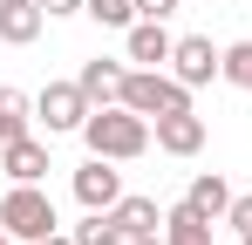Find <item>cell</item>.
Returning a JSON list of instances; mask_svg holds the SVG:
<instances>
[{"mask_svg":"<svg viewBox=\"0 0 252 245\" xmlns=\"http://www.w3.org/2000/svg\"><path fill=\"white\" fill-rule=\"evenodd\" d=\"M34 245H75V232H48V239H34Z\"/></svg>","mask_w":252,"mask_h":245,"instance_id":"7402d4cb","label":"cell"},{"mask_svg":"<svg viewBox=\"0 0 252 245\" xmlns=\"http://www.w3.org/2000/svg\"><path fill=\"white\" fill-rule=\"evenodd\" d=\"M170 75L184 82V89H205V82L225 75V48H211V34H177V48H170Z\"/></svg>","mask_w":252,"mask_h":245,"instance_id":"5b68a950","label":"cell"},{"mask_svg":"<svg viewBox=\"0 0 252 245\" xmlns=\"http://www.w3.org/2000/svg\"><path fill=\"white\" fill-rule=\"evenodd\" d=\"M75 245H123V225H116V211H89L82 225H75Z\"/></svg>","mask_w":252,"mask_h":245,"instance_id":"2e32d148","label":"cell"},{"mask_svg":"<svg viewBox=\"0 0 252 245\" xmlns=\"http://www.w3.org/2000/svg\"><path fill=\"white\" fill-rule=\"evenodd\" d=\"M41 28H48L41 0H0V41H7V48H34Z\"/></svg>","mask_w":252,"mask_h":245,"instance_id":"9c48e42d","label":"cell"},{"mask_svg":"<svg viewBox=\"0 0 252 245\" xmlns=\"http://www.w3.org/2000/svg\"><path fill=\"white\" fill-rule=\"evenodd\" d=\"M109 211H116V225H123V239H143V232H164V204L157 198H116L109 204Z\"/></svg>","mask_w":252,"mask_h":245,"instance_id":"4fadbf2b","label":"cell"},{"mask_svg":"<svg viewBox=\"0 0 252 245\" xmlns=\"http://www.w3.org/2000/svg\"><path fill=\"white\" fill-rule=\"evenodd\" d=\"M123 109H136V116H177V109H191V89L170 75V68H129L123 75V95H116Z\"/></svg>","mask_w":252,"mask_h":245,"instance_id":"7a4b0ae2","label":"cell"},{"mask_svg":"<svg viewBox=\"0 0 252 245\" xmlns=\"http://www.w3.org/2000/svg\"><path fill=\"white\" fill-rule=\"evenodd\" d=\"M116 198H123V170L109 157H89L82 170H75V204H82V211H109Z\"/></svg>","mask_w":252,"mask_h":245,"instance_id":"8992f818","label":"cell"},{"mask_svg":"<svg viewBox=\"0 0 252 245\" xmlns=\"http://www.w3.org/2000/svg\"><path fill=\"white\" fill-rule=\"evenodd\" d=\"M82 7H89V0H41V14H48V21H62V14H82Z\"/></svg>","mask_w":252,"mask_h":245,"instance_id":"44dd1931","label":"cell"},{"mask_svg":"<svg viewBox=\"0 0 252 245\" xmlns=\"http://www.w3.org/2000/svg\"><path fill=\"white\" fill-rule=\"evenodd\" d=\"M0 245H21V239H14V232H7V225H0Z\"/></svg>","mask_w":252,"mask_h":245,"instance_id":"cb8c5ba5","label":"cell"},{"mask_svg":"<svg viewBox=\"0 0 252 245\" xmlns=\"http://www.w3.org/2000/svg\"><path fill=\"white\" fill-rule=\"evenodd\" d=\"M150 136H157V150H164V157H198V150H205V116H198V109L157 116V122H150Z\"/></svg>","mask_w":252,"mask_h":245,"instance_id":"ba28073f","label":"cell"},{"mask_svg":"<svg viewBox=\"0 0 252 245\" xmlns=\"http://www.w3.org/2000/svg\"><path fill=\"white\" fill-rule=\"evenodd\" d=\"M184 198L198 204L211 225H225V211H232V184H225L218 170H205V177H191V191H184Z\"/></svg>","mask_w":252,"mask_h":245,"instance_id":"5bb4252c","label":"cell"},{"mask_svg":"<svg viewBox=\"0 0 252 245\" xmlns=\"http://www.w3.org/2000/svg\"><path fill=\"white\" fill-rule=\"evenodd\" d=\"M89 109H95V102L82 95V82H48L41 95H34V116H41L48 136H82Z\"/></svg>","mask_w":252,"mask_h":245,"instance_id":"277c9868","label":"cell"},{"mask_svg":"<svg viewBox=\"0 0 252 245\" xmlns=\"http://www.w3.org/2000/svg\"><path fill=\"white\" fill-rule=\"evenodd\" d=\"M82 143L89 157H109V163H136L157 136H150V116H136V109H123V102H102V109H89L82 122Z\"/></svg>","mask_w":252,"mask_h":245,"instance_id":"6da1fadb","label":"cell"},{"mask_svg":"<svg viewBox=\"0 0 252 245\" xmlns=\"http://www.w3.org/2000/svg\"><path fill=\"white\" fill-rule=\"evenodd\" d=\"M0 170H7L14 184H41V177H48V143H41V136L7 143V150H0Z\"/></svg>","mask_w":252,"mask_h":245,"instance_id":"8fae6325","label":"cell"},{"mask_svg":"<svg viewBox=\"0 0 252 245\" xmlns=\"http://www.w3.org/2000/svg\"><path fill=\"white\" fill-rule=\"evenodd\" d=\"M28 109H34V102H28L21 89H7V82H0V150L28 136Z\"/></svg>","mask_w":252,"mask_h":245,"instance_id":"9a60e30c","label":"cell"},{"mask_svg":"<svg viewBox=\"0 0 252 245\" xmlns=\"http://www.w3.org/2000/svg\"><path fill=\"white\" fill-rule=\"evenodd\" d=\"M225 225H232V232H239V239H246V232H252V191H246V198H239V191H232V211H225Z\"/></svg>","mask_w":252,"mask_h":245,"instance_id":"d6986e66","label":"cell"},{"mask_svg":"<svg viewBox=\"0 0 252 245\" xmlns=\"http://www.w3.org/2000/svg\"><path fill=\"white\" fill-rule=\"evenodd\" d=\"M164 245H211V218H205L191 198L164 204Z\"/></svg>","mask_w":252,"mask_h":245,"instance_id":"30bf717a","label":"cell"},{"mask_svg":"<svg viewBox=\"0 0 252 245\" xmlns=\"http://www.w3.org/2000/svg\"><path fill=\"white\" fill-rule=\"evenodd\" d=\"M239 245H252V232H246V239H239Z\"/></svg>","mask_w":252,"mask_h":245,"instance_id":"d4e9b609","label":"cell"},{"mask_svg":"<svg viewBox=\"0 0 252 245\" xmlns=\"http://www.w3.org/2000/svg\"><path fill=\"white\" fill-rule=\"evenodd\" d=\"M218 82L252 89V41H232V48H225V75H218Z\"/></svg>","mask_w":252,"mask_h":245,"instance_id":"ac0fdd59","label":"cell"},{"mask_svg":"<svg viewBox=\"0 0 252 245\" xmlns=\"http://www.w3.org/2000/svg\"><path fill=\"white\" fill-rule=\"evenodd\" d=\"M123 245H164V232H143V239H123Z\"/></svg>","mask_w":252,"mask_h":245,"instance_id":"603a6c76","label":"cell"},{"mask_svg":"<svg viewBox=\"0 0 252 245\" xmlns=\"http://www.w3.org/2000/svg\"><path fill=\"white\" fill-rule=\"evenodd\" d=\"M170 48H177V34H170L164 21L123 28V61H136V68H170Z\"/></svg>","mask_w":252,"mask_h":245,"instance_id":"52a82bcc","label":"cell"},{"mask_svg":"<svg viewBox=\"0 0 252 245\" xmlns=\"http://www.w3.org/2000/svg\"><path fill=\"white\" fill-rule=\"evenodd\" d=\"M184 0H136V21H170Z\"/></svg>","mask_w":252,"mask_h":245,"instance_id":"ffe728a7","label":"cell"},{"mask_svg":"<svg viewBox=\"0 0 252 245\" xmlns=\"http://www.w3.org/2000/svg\"><path fill=\"white\" fill-rule=\"evenodd\" d=\"M0 225H7L21 245H34V239H48V232H62V218H55V198H48L41 184H14V191L0 198Z\"/></svg>","mask_w":252,"mask_h":245,"instance_id":"3957f363","label":"cell"},{"mask_svg":"<svg viewBox=\"0 0 252 245\" xmlns=\"http://www.w3.org/2000/svg\"><path fill=\"white\" fill-rule=\"evenodd\" d=\"M123 75H129L123 61H109V55H95V61H82V75H75V82H82V95H89V102L102 109V102H116V95H123Z\"/></svg>","mask_w":252,"mask_h":245,"instance_id":"7c38bea8","label":"cell"},{"mask_svg":"<svg viewBox=\"0 0 252 245\" xmlns=\"http://www.w3.org/2000/svg\"><path fill=\"white\" fill-rule=\"evenodd\" d=\"M82 14L95 28H136V0H89Z\"/></svg>","mask_w":252,"mask_h":245,"instance_id":"e0dca14e","label":"cell"}]
</instances>
